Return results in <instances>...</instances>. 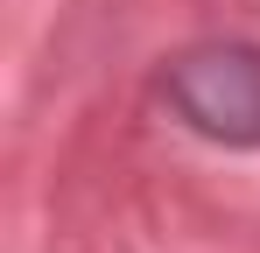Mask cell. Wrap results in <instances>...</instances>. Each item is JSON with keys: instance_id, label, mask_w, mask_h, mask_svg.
<instances>
[{"instance_id": "1", "label": "cell", "mask_w": 260, "mask_h": 253, "mask_svg": "<svg viewBox=\"0 0 260 253\" xmlns=\"http://www.w3.org/2000/svg\"><path fill=\"white\" fill-rule=\"evenodd\" d=\"M155 91L211 148H260V42L204 36L162 56Z\"/></svg>"}]
</instances>
